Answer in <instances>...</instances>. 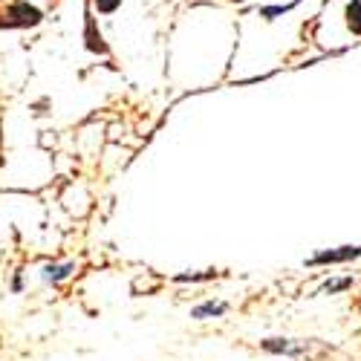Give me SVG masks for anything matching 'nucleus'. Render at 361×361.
<instances>
[{
    "instance_id": "2",
    "label": "nucleus",
    "mask_w": 361,
    "mask_h": 361,
    "mask_svg": "<svg viewBox=\"0 0 361 361\" xmlns=\"http://www.w3.org/2000/svg\"><path fill=\"white\" fill-rule=\"evenodd\" d=\"M84 38H87V49L90 52H107V44H104V38H102V32L96 29V20H93V15L87 12V26H84Z\"/></svg>"
},
{
    "instance_id": "10",
    "label": "nucleus",
    "mask_w": 361,
    "mask_h": 361,
    "mask_svg": "<svg viewBox=\"0 0 361 361\" xmlns=\"http://www.w3.org/2000/svg\"><path fill=\"white\" fill-rule=\"evenodd\" d=\"M347 286H353V281H350V278H344V281H333V283H326V286H324V292H341V289H347Z\"/></svg>"
},
{
    "instance_id": "7",
    "label": "nucleus",
    "mask_w": 361,
    "mask_h": 361,
    "mask_svg": "<svg viewBox=\"0 0 361 361\" xmlns=\"http://www.w3.org/2000/svg\"><path fill=\"white\" fill-rule=\"evenodd\" d=\"M292 6H295V4H289V6H266V9H260V18H266V20H272V18H281V15L292 12Z\"/></svg>"
},
{
    "instance_id": "9",
    "label": "nucleus",
    "mask_w": 361,
    "mask_h": 361,
    "mask_svg": "<svg viewBox=\"0 0 361 361\" xmlns=\"http://www.w3.org/2000/svg\"><path fill=\"white\" fill-rule=\"evenodd\" d=\"M93 4H96V9L102 15H113L118 6H122V0H93Z\"/></svg>"
},
{
    "instance_id": "6",
    "label": "nucleus",
    "mask_w": 361,
    "mask_h": 361,
    "mask_svg": "<svg viewBox=\"0 0 361 361\" xmlns=\"http://www.w3.org/2000/svg\"><path fill=\"white\" fill-rule=\"evenodd\" d=\"M263 347H266V350H275V353H289V355L304 353L300 347H292L289 341H278V338H272V341H263Z\"/></svg>"
},
{
    "instance_id": "3",
    "label": "nucleus",
    "mask_w": 361,
    "mask_h": 361,
    "mask_svg": "<svg viewBox=\"0 0 361 361\" xmlns=\"http://www.w3.org/2000/svg\"><path fill=\"white\" fill-rule=\"evenodd\" d=\"M358 255H361V249L344 246V249H338V252H321V255L310 257V266H315V263H341V260H350V257H358Z\"/></svg>"
},
{
    "instance_id": "1",
    "label": "nucleus",
    "mask_w": 361,
    "mask_h": 361,
    "mask_svg": "<svg viewBox=\"0 0 361 361\" xmlns=\"http://www.w3.org/2000/svg\"><path fill=\"white\" fill-rule=\"evenodd\" d=\"M44 20L41 9L26 4V0H12V4L4 9V15H0V26L6 29H26V26H38Z\"/></svg>"
},
{
    "instance_id": "4",
    "label": "nucleus",
    "mask_w": 361,
    "mask_h": 361,
    "mask_svg": "<svg viewBox=\"0 0 361 361\" xmlns=\"http://www.w3.org/2000/svg\"><path fill=\"white\" fill-rule=\"evenodd\" d=\"M347 26L353 35H361V0H350L347 4Z\"/></svg>"
},
{
    "instance_id": "8",
    "label": "nucleus",
    "mask_w": 361,
    "mask_h": 361,
    "mask_svg": "<svg viewBox=\"0 0 361 361\" xmlns=\"http://www.w3.org/2000/svg\"><path fill=\"white\" fill-rule=\"evenodd\" d=\"M70 272H73L70 263H67V266H49V269H47V278H49V281H61V278H67Z\"/></svg>"
},
{
    "instance_id": "5",
    "label": "nucleus",
    "mask_w": 361,
    "mask_h": 361,
    "mask_svg": "<svg viewBox=\"0 0 361 361\" xmlns=\"http://www.w3.org/2000/svg\"><path fill=\"white\" fill-rule=\"evenodd\" d=\"M228 307L226 304H212V300H208V304H200L197 310H194V318H208V315H223Z\"/></svg>"
}]
</instances>
